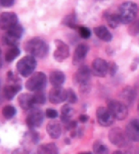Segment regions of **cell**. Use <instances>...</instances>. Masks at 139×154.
Segmentation results:
<instances>
[{"mask_svg": "<svg viewBox=\"0 0 139 154\" xmlns=\"http://www.w3.org/2000/svg\"><path fill=\"white\" fill-rule=\"evenodd\" d=\"M25 51L31 56L43 59V57L47 56L49 49L47 43L44 40L38 38V37H35V38L28 40L25 43Z\"/></svg>", "mask_w": 139, "mask_h": 154, "instance_id": "obj_1", "label": "cell"}, {"mask_svg": "<svg viewBox=\"0 0 139 154\" xmlns=\"http://www.w3.org/2000/svg\"><path fill=\"white\" fill-rule=\"evenodd\" d=\"M138 12V7L136 3L132 1L123 2L118 8V14H119L121 21L125 24H130L136 18Z\"/></svg>", "mask_w": 139, "mask_h": 154, "instance_id": "obj_2", "label": "cell"}, {"mask_svg": "<svg viewBox=\"0 0 139 154\" xmlns=\"http://www.w3.org/2000/svg\"><path fill=\"white\" fill-rule=\"evenodd\" d=\"M47 84V77L44 72H34L29 77V79L26 81L25 88L30 92H38L43 91Z\"/></svg>", "mask_w": 139, "mask_h": 154, "instance_id": "obj_3", "label": "cell"}, {"mask_svg": "<svg viewBox=\"0 0 139 154\" xmlns=\"http://www.w3.org/2000/svg\"><path fill=\"white\" fill-rule=\"evenodd\" d=\"M36 60L35 57L31 56V54H28V56H25L24 57L18 60L16 65V69L17 72H19L22 77H30L31 75L34 72V69L36 68Z\"/></svg>", "mask_w": 139, "mask_h": 154, "instance_id": "obj_4", "label": "cell"}, {"mask_svg": "<svg viewBox=\"0 0 139 154\" xmlns=\"http://www.w3.org/2000/svg\"><path fill=\"white\" fill-rule=\"evenodd\" d=\"M108 139L114 146L118 148H125L129 144V138L127 137L126 132L123 131L121 128L115 127L109 130Z\"/></svg>", "mask_w": 139, "mask_h": 154, "instance_id": "obj_5", "label": "cell"}, {"mask_svg": "<svg viewBox=\"0 0 139 154\" xmlns=\"http://www.w3.org/2000/svg\"><path fill=\"white\" fill-rule=\"evenodd\" d=\"M107 108L116 120H124L128 115V107L122 101L110 100L107 103Z\"/></svg>", "mask_w": 139, "mask_h": 154, "instance_id": "obj_6", "label": "cell"}, {"mask_svg": "<svg viewBox=\"0 0 139 154\" xmlns=\"http://www.w3.org/2000/svg\"><path fill=\"white\" fill-rule=\"evenodd\" d=\"M44 120V114L40 109L32 108L29 110L27 117H26V124L29 129L34 130L40 127Z\"/></svg>", "mask_w": 139, "mask_h": 154, "instance_id": "obj_7", "label": "cell"}, {"mask_svg": "<svg viewBox=\"0 0 139 154\" xmlns=\"http://www.w3.org/2000/svg\"><path fill=\"white\" fill-rule=\"evenodd\" d=\"M23 33V28L21 25L17 23L10 29L6 30V33L3 35V42L7 45H15V43L21 38Z\"/></svg>", "mask_w": 139, "mask_h": 154, "instance_id": "obj_8", "label": "cell"}, {"mask_svg": "<svg viewBox=\"0 0 139 154\" xmlns=\"http://www.w3.org/2000/svg\"><path fill=\"white\" fill-rule=\"evenodd\" d=\"M96 119L100 126L109 127L113 124L114 117L112 116L111 112L106 107H99L96 110Z\"/></svg>", "mask_w": 139, "mask_h": 154, "instance_id": "obj_9", "label": "cell"}, {"mask_svg": "<svg viewBox=\"0 0 139 154\" xmlns=\"http://www.w3.org/2000/svg\"><path fill=\"white\" fill-rule=\"evenodd\" d=\"M90 77H91L90 69L85 65L80 66V68L77 69L76 75H75V80H76V82L79 84V86L82 91L88 87L89 81H90Z\"/></svg>", "mask_w": 139, "mask_h": 154, "instance_id": "obj_10", "label": "cell"}, {"mask_svg": "<svg viewBox=\"0 0 139 154\" xmlns=\"http://www.w3.org/2000/svg\"><path fill=\"white\" fill-rule=\"evenodd\" d=\"M18 18H17L16 13L6 11V12H2L0 14V28L2 30H8L14 25L17 24Z\"/></svg>", "mask_w": 139, "mask_h": 154, "instance_id": "obj_11", "label": "cell"}, {"mask_svg": "<svg viewBox=\"0 0 139 154\" xmlns=\"http://www.w3.org/2000/svg\"><path fill=\"white\" fill-rule=\"evenodd\" d=\"M67 90L62 87H53L48 93V100L52 104H61L66 101Z\"/></svg>", "mask_w": 139, "mask_h": 154, "instance_id": "obj_12", "label": "cell"}, {"mask_svg": "<svg viewBox=\"0 0 139 154\" xmlns=\"http://www.w3.org/2000/svg\"><path fill=\"white\" fill-rule=\"evenodd\" d=\"M109 65L105 60L97 57L94 59L92 62V72L96 75V77L103 78L105 77L106 74L108 72Z\"/></svg>", "mask_w": 139, "mask_h": 154, "instance_id": "obj_13", "label": "cell"}, {"mask_svg": "<svg viewBox=\"0 0 139 154\" xmlns=\"http://www.w3.org/2000/svg\"><path fill=\"white\" fill-rule=\"evenodd\" d=\"M127 137L132 142H139V119H132L125 126Z\"/></svg>", "mask_w": 139, "mask_h": 154, "instance_id": "obj_14", "label": "cell"}, {"mask_svg": "<svg viewBox=\"0 0 139 154\" xmlns=\"http://www.w3.org/2000/svg\"><path fill=\"white\" fill-rule=\"evenodd\" d=\"M55 45H56V49L53 54L54 60L61 63L69 57V48L66 43L59 39L55 40Z\"/></svg>", "mask_w": 139, "mask_h": 154, "instance_id": "obj_15", "label": "cell"}, {"mask_svg": "<svg viewBox=\"0 0 139 154\" xmlns=\"http://www.w3.org/2000/svg\"><path fill=\"white\" fill-rule=\"evenodd\" d=\"M89 48L85 43H80L77 45V48H75L74 54H73V63L74 65H78L85 59L86 54H88Z\"/></svg>", "mask_w": 139, "mask_h": 154, "instance_id": "obj_16", "label": "cell"}, {"mask_svg": "<svg viewBox=\"0 0 139 154\" xmlns=\"http://www.w3.org/2000/svg\"><path fill=\"white\" fill-rule=\"evenodd\" d=\"M46 132L52 139H58L62 133V127L57 121H50L46 126Z\"/></svg>", "mask_w": 139, "mask_h": 154, "instance_id": "obj_17", "label": "cell"}, {"mask_svg": "<svg viewBox=\"0 0 139 154\" xmlns=\"http://www.w3.org/2000/svg\"><path fill=\"white\" fill-rule=\"evenodd\" d=\"M119 97L123 103H125L126 105H130V104H132L135 100L136 92L132 87H125V88H123L122 91L120 92Z\"/></svg>", "mask_w": 139, "mask_h": 154, "instance_id": "obj_18", "label": "cell"}, {"mask_svg": "<svg viewBox=\"0 0 139 154\" xmlns=\"http://www.w3.org/2000/svg\"><path fill=\"white\" fill-rule=\"evenodd\" d=\"M18 104H19V106L21 107V109L26 110V111L32 109L33 106L35 105V104H34V100H33V95L28 94V93L21 94L18 97Z\"/></svg>", "mask_w": 139, "mask_h": 154, "instance_id": "obj_19", "label": "cell"}, {"mask_svg": "<svg viewBox=\"0 0 139 154\" xmlns=\"http://www.w3.org/2000/svg\"><path fill=\"white\" fill-rule=\"evenodd\" d=\"M66 77L61 71H53L49 75V83L53 87H61L65 83Z\"/></svg>", "mask_w": 139, "mask_h": 154, "instance_id": "obj_20", "label": "cell"}, {"mask_svg": "<svg viewBox=\"0 0 139 154\" xmlns=\"http://www.w3.org/2000/svg\"><path fill=\"white\" fill-rule=\"evenodd\" d=\"M94 33L99 39L103 40V42H109L112 40V34L110 31L104 26V25H100V26H96L94 28Z\"/></svg>", "mask_w": 139, "mask_h": 154, "instance_id": "obj_21", "label": "cell"}, {"mask_svg": "<svg viewBox=\"0 0 139 154\" xmlns=\"http://www.w3.org/2000/svg\"><path fill=\"white\" fill-rule=\"evenodd\" d=\"M38 154H59L58 147L55 143H45L39 145L37 148Z\"/></svg>", "mask_w": 139, "mask_h": 154, "instance_id": "obj_22", "label": "cell"}, {"mask_svg": "<svg viewBox=\"0 0 139 154\" xmlns=\"http://www.w3.org/2000/svg\"><path fill=\"white\" fill-rule=\"evenodd\" d=\"M20 90H21V86L16 85V84L5 86L3 89V97L6 100H12L16 96V94H18L20 92Z\"/></svg>", "mask_w": 139, "mask_h": 154, "instance_id": "obj_23", "label": "cell"}, {"mask_svg": "<svg viewBox=\"0 0 139 154\" xmlns=\"http://www.w3.org/2000/svg\"><path fill=\"white\" fill-rule=\"evenodd\" d=\"M73 114H74V109L72 108L69 104H68V105H64L61 108V116H60L61 121L64 124H66L67 122H69L71 120Z\"/></svg>", "mask_w": 139, "mask_h": 154, "instance_id": "obj_24", "label": "cell"}, {"mask_svg": "<svg viewBox=\"0 0 139 154\" xmlns=\"http://www.w3.org/2000/svg\"><path fill=\"white\" fill-rule=\"evenodd\" d=\"M19 54H20V49L16 45H10V48L5 53V60L8 63H11L17 57H19Z\"/></svg>", "mask_w": 139, "mask_h": 154, "instance_id": "obj_25", "label": "cell"}, {"mask_svg": "<svg viewBox=\"0 0 139 154\" xmlns=\"http://www.w3.org/2000/svg\"><path fill=\"white\" fill-rule=\"evenodd\" d=\"M106 20H107V23L109 24V26L112 27V28H116V27L119 26L120 23H122L121 18H120V16L118 13H112V14L107 15Z\"/></svg>", "mask_w": 139, "mask_h": 154, "instance_id": "obj_26", "label": "cell"}, {"mask_svg": "<svg viewBox=\"0 0 139 154\" xmlns=\"http://www.w3.org/2000/svg\"><path fill=\"white\" fill-rule=\"evenodd\" d=\"M93 153L94 154H109V149L102 141L97 140L93 143Z\"/></svg>", "mask_w": 139, "mask_h": 154, "instance_id": "obj_27", "label": "cell"}, {"mask_svg": "<svg viewBox=\"0 0 139 154\" xmlns=\"http://www.w3.org/2000/svg\"><path fill=\"white\" fill-rule=\"evenodd\" d=\"M2 115L5 119H11L16 115V109L15 107L11 105H6L2 109Z\"/></svg>", "mask_w": 139, "mask_h": 154, "instance_id": "obj_28", "label": "cell"}, {"mask_svg": "<svg viewBox=\"0 0 139 154\" xmlns=\"http://www.w3.org/2000/svg\"><path fill=\"white\" fill-rule=\"evenodd\" d=\"M63 24L70 28H76L77 23H76V17L75 14H69V15L65 16V18L63 19Z\"/></svg>", "mask_w": 139, "mask_h": 154, "instance_id": "obj_29", "label": "cell"}, {"mask_svg": "<svg viewBox=\"0 0 139 154\" xmlns=\"http://www.w3.org/2000/svg\"><path fill=\"white\" fill-rule=\"evenodd\" d=\"M33 100L35 105H43L46 102V97L43 91H38V92H34L33 95Z\"/></svg>", "mask_w": 139, "mask_h": 154, "instance_id": "obj_30", "label": "cell"}, {"mask_svg": "<svg viewBox=\"0 0 139 154\" xmlns=\"http://www.w3.org/2000/svg\"><path fill=\"white\" fill-rule=\"evenodd\" d=\"M66 102L69 104V105H73L77 102V96L75 94V92L72 89H68L67 90V98H66Z\"/></svg>", "mask_w": 139, "mask_h": 154, "instance_id": "obj_31", "label": "cell"}, {"mask_svg": "<svg viewBox=\"0 0 139 154\" xmlns=\"http://www.w3.org/2000/svg\"><path fill=\"white\" fill-rule=\"evenodd\" d=\"M128 30L131 35H136V34L139 33V19L130 23V26L128 28Z\"/></svg>", "mask_w": 139, "mask_h": 154, "instance_id": "obj_32", "label": "cell"}, {"mask_svg": "<svg viewBox=\"0 0 139 154\" xmlns=\"http://www.w3.org/2000/svg\"><path fill=\"white\" fill-rule=\"evenodd\" d=\"M78 33H79V35L82 37V38L84 39H87L90 37L91 35V31L89 28L85 27V26H80L78 27Z\"/></svg>", "mask_w": 139, "mask_h": 154, "instance_id": "obj_33", "label": "cell"}, {"mask_svg": "<svg viewBox=\"0 0 139 154\" xmlns=\"http://www.w3.org/2000/svg\"><path fill=\"white\" fill-rule=\"evenodd\" d=\"M45 115H46V117L49 118V119H55V118L58 117V112H57L56 110H54V109L49 108V109L46 110Z\"/></svg>", "mask_w": 139, "mask_h": 154, "instance_id": "obj_34", "label": "cell"}, {"mask_svg": "<svg viewBox=\"0 0 139 154\" xmlns=\"http://www.w3.org/2000/svg\"><path fill=\"white\" fill-rule=\"evenodd\" d=\"M65 127L67 130H74L75 128L77 127V122L76 121H73V120H70L69 122L65 124Z\"/></svg>", "mask_w": 139, "mask_h": 154, "instance_id": "obj_35", "label": "cell"}, {"mask_svg": "<svg viewBox=\"0 0 139 154\" xmlns=\"http://www.w3.org/2000/svg\"><path fill=\"white\" fill-rule=\"evenodd\" d=\"M15 0H0V5L3 7H10L14 4Z\"/></svg>", "mask_w": 139, "mask_h": 154, "instance_id": "obj_36", "label": "cell"}, {"mask_svg": "<svg viewBox=\"0 0 139 154\" xmlns=\"http://www.w3.org/2000/svg\"><path fill=\"white\" fill-rule=\"evenodd\" d=\"M117 69H118V66L116 65L115 63H112L111 65L109 66V72H110V75H114L117 72Z\"/></svg>", "mask_w": 139, "mask_h": 154, "instance_id": "obj_37", "label": "cell"}, {"mask_svg": "<svg viewBox=\"0 0 139 154\" xmlns=\"http://www.w3.org/2000/svg\"><path fill=\"white\" fill-rule=\"evenodd\" d=\"M78 120L80 121V123H86L88 120H89V117L87 115H85V114H82V115H80L79 116V118H78Z\"/></svg>", "mask_w": 139, "mask_h": 154, "instance_id": "obj_38", "label": "cell"}, {"mask_svg": "<svg viewBox=\"0 0 139 154\" xmlns=\"http://www.w3.org/2000/svg\"><path fill=\"white\" fill-rule=\"evenodd\" d=\"M112 154H124V153L122 152V151H120V150H116V151H113Z\"/></svg>", "mask_w": 139, "mask_h": 154, "instance_id": "obj_39", "label": "cell"}, {"mask_svg": "<svg viewBox=\"0 0 139 154\" xmlns=\"http://www.w3.org/2000/svg\"><path fill=\"white\" fill-rule=\"evenodd\" d=\"M78 154H92V153H90V152H79Z\"/></svg>", "mask_w": 139, "mask_h": 154, "instance_id": "obj_40", "label": "cell"}, {"mask_svg": "<svg viewBox=\"0 0 139 154\" xmlns=\"http://www.w3.org/2000/svg\"><path fill=\"white\" fill-rule=\"evenodd\" d=\"M137 112H138V114H139V103H138V106H137Z\"/></svg>", "mask_w": 139, "mask_h": 154, "instance_id": "obj_41", "label": "cell"}, {"mask_svg": "<svg viewBox=\"0 0 139 154\" xmlns=\"http://www.w3.org/2000/svg\"><path fill=\"white\" fill-rule=\"evenodd\" d=\"M0 57H1V48H0ZM1 62V60H0Z\"/></svg>", "mask_w": 139, "mask_h": 154, "instance_id": "obj_42", "label": "cell"}]
</instances>
